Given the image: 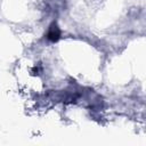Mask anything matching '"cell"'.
I'll return each mask as SVG.
<instances>
[{"mask_svg": "<svg viewBox=\"0 0 146 146\" xmlns=\"http://www.w3.org/2000/svg\"><path fill=\"white\" fill-rule=\"evenodd\" d=\"M60 36V30L58 29V26L56 24H52L49 29V32H48V39L52 42L57 41Z\"/></svg>", "mask_w": 146, "mask_h": 146, "instance_id": "6da1fadb", "label": "cell"}]
</instances>
